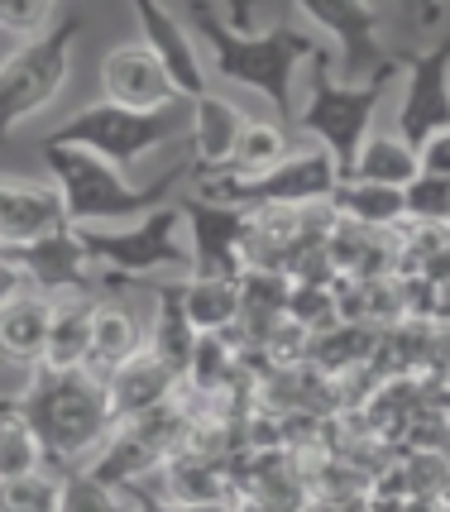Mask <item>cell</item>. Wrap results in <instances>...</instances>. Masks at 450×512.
<instances>
[{"mask_svg": "<svg viewBox=\"0 0 450 512\" xmlns=\"http://www.w3.org/2000/svg\"><path fill=\"white\" fill-rule=\"evenodd\" d=\"M178 211L187 221V230H192V278L240 283L245 278L249 211L216 206V201H202V197L178 201Z\"/></svg>", "mask_w": 450, "mask_h": 512, "instance_id": "obj_10", "label": "cell"}, {"mask_svg": "<svg viewBox=\"0 0 450 512\" xmlns=\"http://www.w3.org/2000/svg\"><path fill=\"white\" fill-rule=\"evenodd\" d=\"M48 331H53V307L39 292H20L15 302L0 307V359L5 364H44Z\"/></svg>", "mask_w": 450, "mask_h": 512, "instance_id": "obj_18", "label": "cell"}, {"mask_svg": "<svg viewBox=\"0 0 450 512\" xmlns=\"http://www.w3.org/2000/svg\"><path fill=\"white\" fill-rule=\"evenodd\" d=\"M326 63H331V58L321 53V58H316V77H312V101L302 106L297 125L321 139V149L336 158L340 182H350L355 178V163H360V149L369 144V120L379 111L393 63L383 67V72H374L364 87L360 82H336V77L326 72Z\"/></svg>", "mask_w": 450, "mask_h": 512, "instance_id": "obj_4", "label": "cell"}, {"mask_svg": "<svg viewBox=\"0 0 450 512\" xmlns=\"http://www.w3.org/2000/svg\"><path fill=\"white\" fill-rule=\"evenodd\" d=\"M422 173L450 178V130H446V134H436L427 149H422Z\"/></svg>", "mask_w": 450, "mask_h": 512, "instance_id": "obj_34", "label": "cell"}, {"mask_svg": "<svg viewBox=\"0 0 450 512\" xmlns=\"http://www.w3.org/2000/svg\"><path fill=\"white\" fill-rule=\"evenodd\" d=\"M68 206L53 182L0 178V249H20L68 230Z\"/></svg>", "mask_w": 450, "mask_h": 512, "instance_id": "obj_13", "label": "cell"}, {"mask_svg": "<svg viewBox=\"0 0 450 512\" xmlns=\"http://www.w3.org/2000/svg\"><path fill=\"white\" fill-rule=\"evenodd\" d=\"M158 297V326H154V340H149V355L158 359V364H168L173 374H187L192 369V355H197V326L187 321V312L178 307V297H173V288H154Z\"/></svg>", "mask_w": 450, "mask_h": 512, "instance_id": "obj_23", "label": "cell"}, {"mask_svg": "<svg viewBox=\"0 0 450 512\" xmlns=\"http://www.w3.org/2000/svg\"><path fill=\"white\" fill-rule=\"evenodd\" d=\"M44 465V446L34 436V426L24 422L15 407H0V484L24 479V474H39Z\"/></svg>", "mask_w": 450, "mask_h": 512, "instance_id": "obj_25", "label": "cell"}, {"mask_svg": "<svg viewBox=\"0 0 450 512\" xmlns=\"http://www.w3.org/2000/svg\"><path fill=\"white\" fill-rule=\"evenodd\" d=\"M245 125L249 120L235 111L225 96H211V91H206L202 101L192 106V158H197V173H221V168H230Z\"/></svg>", "mask_w": 450, "mask_h": 512, "instance_id": "obj_17", "label": "cell"}, {"mask_svg": "<svg viewBox=\"0 0 450 512\" xmlns=\"http://www.w3.org/2000/svg\"><path fill=\"white\" fill-rule=\"evenodd\" d=\"M144 355V331H139L135 312L125 307H96V326H91V364L111 379L115 369H125L130 359Z\"/></svg>", "mask_w": 450, "mask_h": 512, "instance_id": "obj_22", "label": "cell"}, {"mask_svg": "<svg viewBox=\"0 0 450 512\" xmlns=\"http://www.w3.org/2000/svg\"><path fill=\"white\" fill-rule=\"evenodd\" d=\"M10 407L34 426V436H39V446H44V465L53 469V474L82 469L77 460H82L87 450L101 446L115 422L106 379H96L91 369H68V374L34 369L29 388H24Z\"/></svg>", "mask_w": 450, "mask_h": 512, "instance_id": "obj_2", "label": "cell"}, {"mask_svg": "<svg viewBox=\"0 0 450 512\" xmlns=\"http://www.w3.org/2000/svg\"><path fill=\"white\" fill-rule=\"evenodd\" d=\"M312 24H321L340 44V77H374L393 58L379 53V10L364 0H302L297 5Z\"/></svg>", "mask_w": 450, "mask_h": 512, "instance_id": "obj_11", "label": "cell"}, {"mask_svg": "<svg viewBox=\"0 0 450 512\" xmlns=\"http://www.w3.org/2000/svg\"><path fill=\"white\" fill-rule=\"evenodd\" d=\"M168 493L178 508H192V503H225V474L211 460H173L168 469Z\"/></svg>", "mask_w": 450, "mask_h": 512, "instance_id": "obj_27", "label": "cell"}, {"mask_svg": "<svg viewBox=\"0 0 450 512\" xmlns=\"http://www.w3.org/2000/svg\"><path fill=\"white\" fill-rule=\"evenodd\" d=\"M417 178H422V154L412 144H403L398 134H369V144L360 149V163H355V178L350 182L407 192Z\"/></svg>", "mask_w": 450, "mask_h": 512, "instance_id": "obj_21", "label": "cell"}, {"mask_svg": "<svg viewBox=\"0 0 450 512\" xmlns=\"http://www.w3.org/2000/svg\"><path fill=\"white\" fill-rule=\"evenodd\" d=\"M178 134H182V115L173 111L139 115L125 111V106H111V101H96L87 111H77L72 120H63L53 134H44L39 149H82V154H96L120 168V163L154 154L158 144H173Z\"/></svg>", "mask_w": 450, "mask_h": 512, "instance_id": "obj_6", "label": "cell"}, {"mask_svg": "<svg viewBox=\"0 0 450 512\" xmlns=\"http://www.w3.org/2000/svg\"><path fill=\"white\" fill-rule=\"evenodd\" d=\"M173 383L178 374L168 369V364H158L149 350L139 359H130L125 369H115L111 379H106V393H111V412L115 422H135L144 412H158V407H168V393H173Z\"/></svg>", "mask_w": 450, "mask_h": 512, "instance_id": "obj_16", "label": "cell"}, {"mask_svg": "<svg viewBox=\"0 0 450 512\" xmlns=\"http://www.w3.org/2000/svg\"><path fill=\"white\" fill-rule=\"evenodd\" d=\"M283 158H288V139H283V130L269 125V120H249L245 134H240V149H235V158H230V173H240V178H259V173L278 168Z\"/></svg>", "mask_w": 450, "mask_h": 512, "instance_id": "obj_26", "label": "cell"}, {"mask_svg": "<svg viewBox=\"0 0 450 512\" xmlns=\"http://www.w3.org/2000/svg\"><path fill=\"white\" fill-rule=\"evenodd\" d=\"M101 91L111 106L139 115H158L178 101V87L168 77V67L158 63L149 44H120L101 58Z\"/></svg>", "mask_w": 450, "mask_h": 512, "instance_id": "obj_12", "label": "cell"}, {"mask_svg": "<svg viewBox=\"0 0 450 512\" xmlns=\"http://www.w3.org/2000/svg\"><path fill=\"white\" fill-rule=\"evenodd\" d=\"M0 29L34 44L53 29V5H44V0H0Z\"/></svg>", "mask_w": 450, "mask_h": 512, "instance_id": "obj_31", "label": "cell"}, {"mask_svg": "<svg viewBox=\"0 0 450 512\" xmlns=\"http://www.w3.org/2000/svg\"><path fill=\"white\" fill-rule=\"evenodd\" d=\"M326 307H331V292H321L316 283H302V288L293 292V302H288V316L293 321H302V326H316V321H326Z\"/></svg>", "mask_w": 450, "mask_h": 512, "instance_id": "obj_33", "label": "cell"}, {"mask_svg": "<svg viewBox=\"0 0 450 512\" xmlns=\"http://www.w3.org/2000/svg\"><path fill=\"white\" fill-rule=\"evenodd\" d=\"M192 20L211 44L216 72L259 91L278 115H293V72L297 63H316L326 48L312 34H302L293 24H273V29H249V5H235L230 20H221L211 5H192Z\"/></svg>", "mask_w": 450, "mask_h": 512, "instance_id": "obj_1", "label": "cell"}, {"mask_svg": "<svg viewBox=\"0 0 450 512\" xmlns=\"http://www.w3.org/2000/svg\"><path fill=\"white\" fill-rule=\"evenodd\" d=\"M58 503H63V474L48 469L0 484V512H58Z\"/></svg>", "mask_w": 450, "mask_h": 512, "instance_id": "obj_29", "label": "cell"}, {"mask_svg": "<svg viewBox=\"0 0 450 512\" xmlns=\"http://www.w3.org/2000/svg\"><path fill=\"white\" fill-rule=\"evenodd\" d=\"M340 187V168L326 149L283 158L278 168L259 173V178H240V173H202V201L216 206H235V211H302L312 201H331Z\"/></svg>", "mask_w": 450, "mask_h": 512, "instance_id": "obj_5", "label": "cell"}, {"mask_svg": "<svg viewBox=\"0 0 450 512\" xmlns=\"http://www.w3.org/2000/svg\"><path fill=\"white\" fill-rule=\"evenodd\" d=\"M10 264L20 268L29 283L39 288H53V292H68V288H91L96 278V264H91L87 245H82V230H58L48 240H34V245H20V249H0Z\"/></svg>", "mask_w": 450, "mask_h": 512, "instance_id": "obj_14", "label": "cell"}, {"mask_svg": "<svg viewBox=\"0 0 450 512\" xmlns=\"http://www.w3.org/2000/svg\"><path fill=\"white\" fill-rule=\"evenodd\" d=\"M225 369H230V350H225V340H221V335H202L187 374L197 379V388H221Z\"/></svg>", "mask_w": 450, "mask_h": 512, "instance_id": "obj_32", "label": "cell"}, {"mask_svg": "<svg viewBox=\"0 0 450 512\" xmlns=\"http://www.w3.org/2000/svg\"><path fill=\"white\" fill-rule=\"evenodd\" d=\"M125 498H130V508H135V512H182L178 503H173V498L139 489V484H130V489H125Z\"/></svg>", "mask_w": 450, "mask_h": 512, "instance_id": "obj_35", "label": "cell"}, {"mask_svg": "<svg viewBox=\"0 0 450 512\" xmlns=\"http://www.w3.org/2000/svg\"><path fill=\"white\" fill-rule=\"evenodd\" d=\"M178 225L182 211L168 201L154 216L125 225V230H82V245L96 268H111L106 278L130 283L139 273H158V268H192V249L178 245Z\"/></svg>", "mask_w": 450, "mask_h": 512, "instance_id": "obj_8", "label": "cell"}, {"mask_svg": "<svg viewBox=\"0 0 450 512\" xmlns=\"http://www.w3.org/2000/svg\"><path fill=\"white\" fill-rule=\"evenodd\" d=\"M135 20H139V29H144L149 53L168 67L178 96H187V101L197 106L206 96V72H202V58H197L192 39H187V29L178 24V15H168V10L154 5V0H135Z\"/></svg>", "mask_w": 450, "mask_h": 512, "instance_id": "obj_15", "label": "cell"}, {"mask_svg": "<svg viewBox=\"0 0 450 512\" xmlns=\"http://www.w3.org/2000/svg\"><path fill=\"white\" fill-rule=\"evenodd\" d=\"M77 34H82V20H63L53 24L44 39L0 58V139H10L20 120H29V115H39L44 106L58 101V91L68 82Z\"/></svg>", "mask_w": 450, "mask_h": 512, "instance_id": "obj_7", "label": "cell"}, {"mask_svg": "<svg viewBox=\"0 0 450 512\" xmlns=\"http://www.w3.org/2000/svg\"><path fill=\"white\" fill-rule=\"evenodd\" d=\"M407 216L422 225H446L450 221V178H436V173H422L403 192Z\"/></svg>", "mask_w": 450, "mask_h": 512, "instance_id": "obj_30", "label": "cell"}, {"mask_svg": "<svg viewBox=\"0 0 450 512\" xmlns=\"http://www.w3.org/2000/svg\"><path fill=\"white\" fill-rule=\"evenodd\" d=\"M187 321L197 326V335H221L225 326H235L245 312L240 283H216V278H192V283H168Z\"/></svg>", "mask_w": 450, "mask_h": 512, "instance_id": "obj_20", "label": "cell"}, {"mask_svg": "<svg viewBox=\"0 0 450 512\" xmlns=\"http://www.w3.org/2000/svg\"><path fill=\"white\" fill-rule=\"evenodd\" d=\"M44 163L53 173V187L63 192V206H68L72 225H91V221H135V216H154L163 197L173 192V182L182 178L168 173V178L149 182V187H135L115 163L96 154H82V149H44Z\"/></svg>", "mask_w": 450, "mask_h": 512, "instance_id": "obj_3", "label": "cell"}, {"mask_svg": "<svg viewBox=\"0 0 450 512\" xmlns=\"http://www.w3.org/2000/svg\"><path fill=\"white\" fill-rule=\"evenodd\" d=\"M331 206H336L350 225H364V230H383V225H393L407 216L403 192H393V187H369V182H340Z\"/></svg>", "mask_w": 450, "mask_h": 512, "instance_id": "obj_24", "label": "cell"}, {"mask_svg": "<svg viewBox=\"0 0 450 512\" xmlns=\"http://www.w3.org/2000/svg\"><path fill=\"white\" fill-rule=\"evenodd\" d=\"M446 225H450V221H446Z\"/></svg>", "mask_w": 450, "mask_h": 512, "instance_id": "obj_38", "label": "cell"}, {"mask_svg": "<svg viewBox=\"0 0 450 512\" xmlns=\"http://www.w3.org/2000/svg\"><path fill=\"white\" fill-rule=\"evenodd\" d=\"M58 512H135V508H130L125 489H111L91 469H68L63 474V503H58Z\"/></svg>", "mask_w": 450, "mask_h": 512, "instance_id": "obj_28", "label": "cell"}, {"mask_svg": "<svg viewBox=\"0 0 450 512\" xmlns=\"http://www.w3.org/2000/svg\"><path fill=\"white\" fill-rule=\"evenodd\" d=\"M91 326H96V307L87 297H72L63 307H53V331H48V350L39 369L68 374V369H87L91 364Z\"/></svg>", "mask_w": 450, "mask_h": 512, "instance_id": "obj_19", "label": "cell"}, {"mask_svg": "<svg viewBox=\"0 0 450 512\" xmlns=\"http://www.w3.org/2000/svg\"><path fill=\"white\" fill-rule=\"evenodd\" d=\"M398 63L407 67L398 139L422 154L436 134L450 130V39H441L427 53H398Z\"/></svg>", "mask_w": 450, "mask_h": 512, "instance_id": "obj_9", "label": "cell"}, {"mask_svg": "<svg viewBox=\"0 0 450 512\" xmlns=\"http://www.w3.org/2000/svg\"><path fill=\"white\" fill-rule=\"evenodd\" d=\"M20 283H24V273H20V268H15V264H10L5 254H0V307L20 297Z\"/></svg>", "mask_w": 450, "mask_h": 512, "instance_id": "obj_36", "label": "cell"}, {"mask_svg": "<svg viewBox=\"0 0 450 512\" xmlns=\"http://www.w3.org/2000/svg\"><path fill=\"white\" fill-rule=\"evenodd\" d=\"M235 512H278V508H273L269 498H245V503H240Z\"/></svg>", "mask_w": 450, "mask_h": 512, "instance_id": "obj_37", "label": "cell"}]
</instances>
